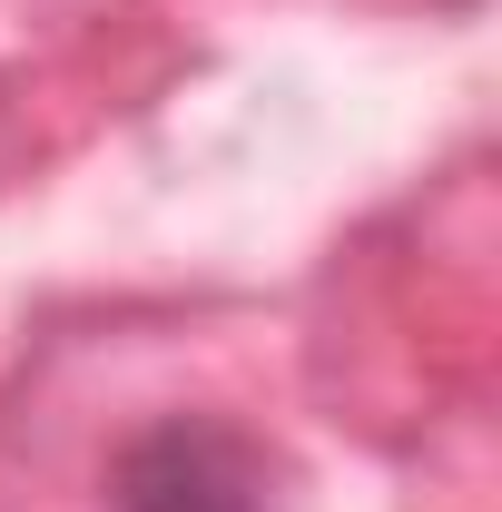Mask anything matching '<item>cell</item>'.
Segmentation results:
<instances>
[{"instance_id": "obj_1", "label": "cell", "mask_w": 502, "mask_h": 512, "mask_svg": "<svg viewBox=\"0 0 502 512\" xmlns=\"http://www.w3.org/2000/svg\"><path fill=\"white\" fill-rule=\"evenodd\" d=\"M119 512H256V483L217 434H158L128 463Z\"/></svg>"}]
</instances>
